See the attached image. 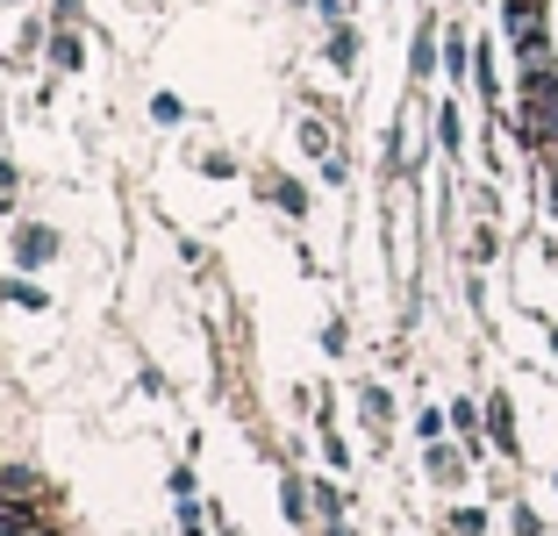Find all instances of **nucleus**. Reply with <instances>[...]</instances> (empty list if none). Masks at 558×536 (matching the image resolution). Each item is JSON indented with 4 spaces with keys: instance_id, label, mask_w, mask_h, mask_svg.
Wrapping results in <instances>:
<instances>
[{
    "instance_id": "f257e3e1",
    "label": "nucleus",
    "mask_w": 558,
    "mask_h": 536,
    "mask_svg": "<svg viewBox=\"0 0 558 536\" xmlns=\"http://www.w3.org/2000/svg\"><path fill=\"white\" fill-rule=\"evenodd\" d=\"M50 258H58V236H50L44 222L15 229V265H22V272H36V265H50Z\"/></svg>"
},
{
    "instance_id": "f03ea898",
    "label": "nucleus",
    "mask_w": 558,
    "mask_h": 536,
    "mask_svg": "<svg viewBox=\"0 0 558 536\" xmlns=\"http://www.w3.org/2000/svg\"><path fill=\"white\" fill-rule=\"evenodd\" d=\"M50 65H58V72H80V65H86L80 29H50Z\"/></svg>"
},
{
    "instance_id": "7ed1b4c3",
    "label": "nucleus",
    "mask_w": 558,
    "mask_h": 536,
    "mask_svg": "<svg viewBox=\"0 0 558 536\" xmlns=\"http://www.w3.org/2000/svg\"><path fill=\"white\" fill-rule=\"evenodd\" d=\"M329 65H337V72H351V65H359V36H351L344 22H329Z\"/></svg>"
},
{
    "instance_id": "20e7f679",
    "label": "nucleus",
    "mask_w": 558,
    "mask_h": 536,
    "mask_svg": "<svg viewBox=\"0 0 558 536\" xmlns=\"http://www.w3.org/2000/svg\"><path fill=\"white\" fill-rule=\"evenodd\" d=\"M487 429H494V443H501V451H515V415H509V401H501V393L487 401Z\"/></svg>"
},
{
    "instance_id": "39448f33",
    "label": "nucleus",
    "mask_w": 558,
    "mask_h": 536,
    "mask_svg": "<svg viewBox=\"0 0 558 536\" xmlns=\"http://www.w3.org/2000/svg\"><path fill=\"white\" fill-rule=\"evenodd\" d=\"M265 194H272V200H279V208H287V215H308V194H301L294 179H272Z\"/></svg>"
},
{
    "instance_id": "423d86ee",
    "label": "nucleus",
    "mask_w": 558,
    "mask_h": 536,
    "mask_svg": "<svg viewBox=\"0 0 558 536\" xmlns=\"http://www.w3.org/2000/svg\"><path fill=\"white\" fill-rule=\"evenodd\" d=\"M409 65H415V80H423V72H437V29H429V22H423V36H415V58H409Z\"/></svg>"
},
{
    "instance_id": "0eeeda50",
    "label": "nucleus",
    "mask_w": 558,
    "mask_h": 536,
    "mask_svg": "<svg viewBox=\"0 0 558 536\" xmlns=\"http://www.w3.org/2000/svg\"><path fill=\"white\" fill-rule=\"evenodd\" d=\"M465 65H473V50H465V36L451 29V36H444V72H465Z\"/></svg>"
},
{
    "instance_id": "6e6552de",
    "label": "nucleus",
    "mask_w": 558,
    "mask_h": 536,
    "mask_svg": "<svg viewBox=\"0 0 558 536\" xmlns=\"http://www.w3.org/2000/svg\"><path fill=\"white\" fill-rule=\"evenodd\" d=\"M437 144L459 150V108H437Z\"/></svg>"
},
{
    "instance_id": "1a4fd4ad",
    "label": "nucleus",
    "mask_w": 558,
    "mask_h": 536,
    "mask_svg": "<svg viewBox=\"0 0 558 536\" xmlns=\"http://www.w3.org/2000/svg\"><path fill=\"white\" fill-rule=\"evenodd\" d=\"M301 150H315V158H329V130H323V122H301Z\"/></svg>"
},
{
    "instance_id": "9d476101",
    "label": "nucleus",
    "mask_w": 558,
    "mask_h": 536,
    "mask_svg": "<svg viewBox=\"0 0 558 536\" xmlns=\"http://www.w3.org/2000/svg\"><path fill=\"white\" fill-rule=\"evenodd\" d=\"M15 194H22V179H15V165L0 158V208H15Z\"/></svg>"
},
{
    "instance_id": "9b49d317",
    "label": "nucleus",
    "mask_w": 558,
    "mask_h": 536,
    "mask_svg": "<svg viewBox=\"0 0 558 536\" xmlns=\"http://www.w3.org/2000/svg\"><path fill=\"white\" fill-rule=\"evenodd\" d=\"M50 22L58 29H80V0H50Z\"/></svg>"
},
{
    "instance_id": "f8f14e48",
    "label": "nucleus",
    "mask_w": 558,
    "mask_h": 536,
    "mask_svg": "<svg viewBox=\"0 0 558 536\" xmlns=\"http://www.w3.org/2000/svg\"><path fill=\"white\" fill-rule=\"evenodd\" d=\"M150 114H158L165 130H172V122H180V94H158V100H150Z\"/></svg>"
},
{
    "instance_id": "ddd939ff",
    "label": "nucleus",
    "mask_w": 558,
    "mask_h": 536,
    "mask_svg": "<svg viewBox=\"0 0 558 536\" xmlns=\"http://www.w3.org/2000/svg\"><path fill=\"white\" fill-rule=\"evenodd\" d=\"M551 208H558V165H551Z\"/></svg>"
},
{
    "instance_id": "4468645a",
    "label": "nucleus",
    "mask_w": 558,
    "mask_h": 536,
    "mask_svg": "<svg viewBox=\"0 0 558 536\" xmlns=\"http://www.w3.org/2000/svg\"><path fill=\"white\" fill-rule=\"evenodd\" d=\"M8 8H15V0H8Z\"/></svg>"
}]
</instances>
